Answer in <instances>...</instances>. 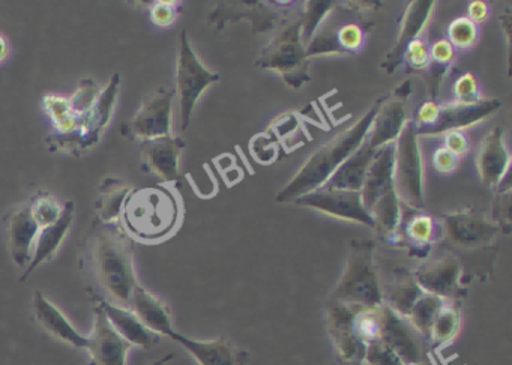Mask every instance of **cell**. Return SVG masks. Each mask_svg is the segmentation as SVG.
<instances>
[{
  "mask_svg": "<svg viewBox=\"0 0 512 365\" xmlns=\"http://www.w3.org/2000/svg\"><path fill=\"white\" fill-rule=\"evenodd\" d=\"M257 65L280 74L284 82L295 91L310 82L307 47L302 41L301 22L292 23L278 32L274 40L263 49Z\"/></svg>",
  "mask_w": 512,
  "mask_h": 365,
  "instance_id": "obj_4",
  "label": "cell"
},
{
  "mask_svg": "<svg viewBox=\"0 0 512 365\" xmlns=\"http://www.w3.org/2000/svg\"><path fill=\"white\" fill-rule=\"evenodd\" d=\"M443 304H445V299L422 292V295L416 299L415 304L412 305L409 313H407L406 317L409 319L410 326H412L418 334L430 335L434 317L437 316Z\"/></svg>",
  "mask_w": 512,
  "mask_h": 365,
  "instance_id": "obj_31",
  "label": "cell"
},
{
  "mask_svg": "<svg viewBox=\"0 0 512 365\" xmlns=\"http://www.w3.org/2000/svg\"><path fill=\"white\" fill-rule=\"evenodd\" d=\"M119 85H121V77L119 74H115L107 88L101 92L95 106L80 118L79 128L74 133L56 134L50 139L53 148L80 154V152L88 151L92 146L97 145L109 124L110 116H112L113 107L118 98Z\"/></svg>",
  "mask_w": 512,
  "mask_h": 365,
  "instance_id": "obj_8",
  "label": "cell"
},
{
  "mask_svg": "<svg viewBox=\"0 0 512 365\" xmlns=\"http://www.w3.org/2000/svg\"><path fill=\"white\" fill-rule=\"evenodd\" d=\"M296 205L313 208L322 214L374 227L373 218L368 214L358 191L320 190L304 194L295 200Z\"/></svg>",
  "mask_w": 512,
  "mask_h": 365,
  "instance_id": "obj_13",
  "label": "cell"
},
{
  "mask_svg": "<svg viewBox=\"0 0 512 365\" xmlns=\"http://www.w3.org/2000/svg\"><path fill=\"white\" fill-rule=\"evenodd\" d=\"M445 148L461 158L469 151V140L463 131H449L445 137Z\"/></svg>",
  "mask_w": 512,
  "mask_h": 365,
  "instance_id": "obj_43",
  "label": "cell"
},
{
  "mask_svg": "<svg viewBox=\"0 0 512 365\" xmlns=\"http://www.w3.org/2000/svg\"><path fill=\"white\" fill-rule=\"evenodd\" d=\"M34 314L37 322L53 337L77 349H88L89 338L80 334L64 313L44 296L43 292H35Z\"/></svg>",
  "mask_w": 512,
  "mask_h": 365,
  "instance_id": "obj_22",
  "label": "cell"
},
{
  "mask_svg": "<svg viewBox=\"0 0 512 365\" xmlns=\"http://www.w3.org/2000/svg\"><path fill=\"white\" fill-rule=\"evenodd\" d=\"M434 5H436L434 0H413V2H410L403 20H401L400 32H398L394 47H392L391 52L382 64L386 73L392 74L400 67L407 46L416 38H419L427 23L430 22Z\"/></svg>",
  "mask_w": 512,
  "mask_h": 365,
  "instance_id": "obj_18",
  "label": "cell"
},
{
  "mask_svg": "<svg viewBox=\"0 0 512 365\" xmlns=\"http://www.w3.org/2000/svg\"><path fill=\"white\" fill-rule=\"evenodd\" d=\"M175 91L161 88L143 101L139 112L125 125L124 133L136 139H158L172 134V112Z\"/></svg>",
  "mask_w": 512,
  "mask_h": 365,
  "instance_id": "obj_11",
  "label": "cell"
},
{
  "mask_svg": "<svg viewBox=\"0 0 512 365\" xmlns=\"http://www.w3.org/2000/svg\"><path fill=\"white\" fill-rule=\"evenodd\" d=\"M100 95V88H98L95 80L83 79L79 86H77V91L70 97V104L73 107L74 113L79 118H82L83 115H86L95 106Z\"/></svg>",
  "mask_w": 512,
  "mask_h": 365,
  "instance_id": "obj_37",
  "label": "cell"
},
{
  "mask_svg": "<svg viewBox=\"0 0 512 365\" xmlns=\"http://www.w3.org/2000/svg\"><path fill=\"white\" fill-rule=\"evenodd\" d=\"M442 221L446 241L464 250L487 247L502 230L499 224L488 220L482 212L470 209L449 212L443 215Z\"/></svg>",
  "mask_w": 512,
  "mask_h": 365,
  "instance_id": "obj_9",
  "label": "cell"
},
{
  "mask_svg": "<svg viewBox=\"0 0 512 365\" xmlns=\"http://www.w3.org/2000/svg\"><path fill=\"white\" fill-rule=\"evenodd\" d=\"M460 272V262L455 257H442L421 266L413 280L422 292L442 299L452 298L461 292Z\"/></svg>",
  "mask_w": 512,
  "mask_h": 365,
  "instance_id": "obj_20",
  "label": "cell"
},
{
  "mask_svg": "<svg viewBox=\"0 0 512 365\" xmlns=\"http://www.w3.org/2000/svg\"><path fill=\"white\" fill-rule=\"evenodd\" d=\"M169 338L185 347L199 365H241V353L224 338L194 340L176 331Z\"/></svg>",
  "mask_w": 512,
  "mask_h": 365,
  "instance_id": "obj_24",
  "label": "cell"
},
{
  "mask_svg": "<svg viewBox=\"0 0 512 365\" xmlns=\"http://www.w3.org/2000/svg\"><path fill=\"white\" fill-rule=\"evenodd\" d=\"M403 61L406 62L407 67L415 71L427 70L430 65V47L427 46L424 40L416 38L415 41L407 46L404 52Z\"/></svg>",
  "mask_w": 512,
  "mask_h": 365,
  "instance_id": "obj_38",
  "label": "cell"
},
{
  "mask_svg": "<svg viewBox=\"0 0 512 365\" xmlns=\"http://www.w3.org/2000/svg\"><path fill=\"white\" fill-rule=\"evenodd\" d=\"M511 154L505 142V130L496 127L482 142L476 157L479 178L484 185L496 188L502 184L503 178L508 175Z\"/></svg>",
  "mask_w": 512,
  "mask_h": 365,
  "instance_id": "obj_19",
  "label": "cell"
},
{
  "mask_svg": "<svg viewBox=\"0 0 512 365\" xmlns=\"http://www.w3.org/2000/svg\"><path fill=\"white\" fill-rule=\"evenodd\" d=\"M394 155V143L377 149L374 154L361 190L362 203L368 214L379 203L398 199L394 184Z\"/></svg>",
  "mask_w": 512,
  "mask_h": 365,
  "instance_id": "obj_16",
  "label": "cell"
},
{
  "mask_svg": "<svg viewBox=\"0 0 512 365\" xmlns=\"http://www.w3.org/2000/svg\"><path fill=\"white\" fill-rule=\"evenodd\" d=\"M488 14H490L488 5L482 2V0H473V2H470L469 8H467V19L475 23L476 26L479 23L485 22L488 19Z\"/></svg>",
  "mask_w": 512,
  "mask_h": 365,
  "instance_id": "obj_45",
  "label": "cell"
},
{
  "mask_svg": "<svg viewBox=\"0 0 512 365\" xmlns=\"http://www.w3.org/2000/svg\"><path fill=\"white\" fill-rule=\"evenodd\" d=\"M29 208H31L32 217H34L35 223L38 224L40 229L55 224L61 218L62 211H64L59 200L55 196L46 193L35 196L29 203Z\"/></svg>",
  "mask_w": 512,
  "mask_h": 365,
  "instance_id": "obj_34",
  "label": "cell"
},
{
  "mask_svg": "<svg viewBox=\"0 0 512 365\" xmlns=\"http://www.w3.org/2000/svg\"><path fill=\"white\" fill-rule=\"evenodd\" d=\"M130 308L140 322L158 335L169 337L173 329L172 314L169 307L154 293L143 286H137L131 296Z\"/></svg>",
  "mask_w": 512,
  "mask_h": 365,
  "instance_id": "obj_26",
  "label": "cell"
},
{
  "mask_svg": "<svg viewBox=\"0 0 512 365\" xmlns=\"http://www.w3.org/2000/svg\"><path fill=\"white\" fill-rule=\"evenodd\" d=\"M355 305L331 301L326 310L329 334L340 353L341 361L346 365H362L367 347L356 337L353 329Z\"/></svg>",
  "mask_w": 512,
  "mask_h": 365,
  "instance_id": "obj_15",
  "label": "cell"
},
{
  "mask_svg": "<svg viewBox=\"0 0 512 365\" xmlns=\"http://www.w3.org/2000/svg\"><path fill=\"white\" fill-rule=\"evenodd\" d=\"M184 140L172 134L142 142V157L145 169L166 181H173L179 175V157L184 149Z\"/></svg>",
  "mask_w": 512,
  "mask_h": 365,
  "instance_id": "obj_21",
  "label": "cell"
},
{
  "mask_svg": "<svg viewBox=\"0 0 512 365\" xmlns=\"http://www.w3.org/2000/svg\"><path fill=\"white\" fill-rule=\"evenodd\" d=\"M403 235H406L407 247L413 256H427L436 239V223L430 215L419 212L407 221Z\"/></svg>",
  "mask_w": 512,
  "mask_h": 365,
  "instance_id": "obj_29",
  "label": "cell"
},
{
  "mask_svg": "<svg viewBox=\"0 0 512 365\" xmlns=\"http://www.w3.org/2000/svg\"><path fill=\"white\" fill-rule=\"evenodd\" d=\"M73 218L74 203L67 202L65 203L61 218L52 226L40 229L37 241H35L34 256H32L31 263H29L25 274H23L22 281L26 280L38 266L55 257V254L61 248L62 242H64L65 236H67L68 230H70L71 224H73Z\"/></svg>",
  "mask_w": 512,
  "mask_h": 365,
  "instance_id": "obj_25",
  "label": "cell"
},
{
  "mask_svg": "<svg viewBox=\"0 0 512 365\" xmlns=\"http://www.w3.org/2000/svg\"><path fill=\"white\" fill-rule=\"evenodd\" d=\"M394 155V184L401 205L424 209V167L415 124L407 122L398 136Z\"/></svg>",
  "mask_w": 512,
  "mask_h": 365,
  "instance_id": "obj_6",
  "label": "cell"
},
{
  "mask_svg": "<svg viewBox=\"0 0 512 365\" xmlns=\"http://www.w3.org/2000/svg\"><path fill=\"white\" fill-rule=\"evenodd\" d=\"M434 169L443 175H449V173L455 172L460 166V157L452 154L446 148L437 149L436 154L433 157Z\"/></svg>",
  "mask_w": 512,
  "mask_h": 365,
  "instance_id": "obj_42",
  "label": "cell"
},
{
  "mask_svg": "<svg viewBox=\"0 0 512 365\" xmlns=\"http://www.w3.org/2000/svg\"><path fill=\"white\" fill-rule=\"evenodd\" d=\"M95 271L98 283L112 299V304L130 307L134 289L139 286L134 269L133 256L124 239L104 230L95 245Z\"/></svg>",
  "mask_w": 512,
  "mask_h": 365,
  "instance_id": "obj_2",
  "label": "cell"
},
{
  "mask_svg": "<svg viewBox=\"0 0 512 365\" xmlns=\"http://www.w3.org/2000/svg\"><path fill=\"white\" fill-rule=\"evenodd\" d=\"M383 100L385 97L377 100L349 130L338 134L326 145L320 146L290 179L289 184L277 194V202H295L304 194L320 190L331 178L332 173L365 142L373 125L374 116L382 106Z\"/></svg>",
  "mask_w": 512,
  "mask_h": 365,
  "instance_id": "obj_1",
  "label": "cell"
},
{
  "mask_svg": "<svg viewBox=\"0 0 512 365\" xmlns=\"http://www.w3.org/2000/svg\"><path fill=\"white\" fill-rule=\"evenodd\" d=\"M334 2H307L305 4L304 19L302 25V41L305 47L313 40L314 34L320 28L326 17L334 11Z\"/></svg>",
  "mask_w": 512,
  "mask_h": 365,
  "instance_id": "obj_35",
  "label": "cell"
},
{
  "mask_svg": "<svg viewBox=\"0 0 512 365\" xmlns=\"http://www.w3.org/2000/svg\"><path fill=\"white\" fill-rule=\"evenodd\" d=\"M169 199L157 188L131 191L121 212L128 232L146 241L166 235L172 227V200Z\"/></svg>",
  "mask_w": 512,
  "mask_h": 365,
  "instance_id": "obj_5",
  "label": "cell"
},
{
  "mask_svg": "<svg viewBox=\"0 0 512 365\" xmlns=\"http://www.w3.org/2000/svg\"><path fill=\"white\" fill-rule=\"evenodd\" d=\"M439 107L436 101H427V103L422 104L421 109L418 110V115H416L415 130H422V128H427L434 124L437 113H439Z\"/></svg>",
  "mask_w": 512,
  "mask_h": 365,
  "instance_id": "obj_44",
  "label": "cell"
},
{
  "mask_svg": "<svg viewBox=\"0 0 512 365\" xmlns=\"http://www.w3.org/2000/svg\"><path fill=\"white\" fill-rule=\"evenodd\" d=\"M40 227L35 223L29 205L22 206L14 212L8 227L11 257L19 266H29L34 256L35 241Z\"/></svg>",
  "mask_w": 512,
  "mask_h": 365,
  "instance_id": "obj_27",
  "label": "cell"
},
{
  "mask_svg": "<svg viewBox=\"0 0 512 365\" xmlns=\"http://www.w3.org/2000/svg\"><path fill=\"white\" fill-rule=\"evenodd\" d=\"M220 80L217 73L209 71L197 58L188 40L187 31L179 37L178 67H176V92L181 106L182 131L190 127L191 116L203 92Z\"/></svg>",
  "mask_w": 512,
  "mask_h": 365,
  "instance_id": "obj_7",
  "label": "cell"
},
{
  "mask_svg": "<svg viewBox=\"0 0 512 365\" xmlns=\"http://www.w3.org/2000/svg\"><path fill=\"white\" fill-rule=\"evenodd\" d=\"M44 106L53 124L58 128V134L74 133L79 128L80 118L71 107L70 97L59 94L46 95Z\"/></svg>",
  "mask_w": 512,
  "mask_h": 365,
  "instance_id": "obj_33",
  "label": "cell"
},
{
  "mask_svg": "<svg viewBox=\"0 0 512 365\" xmlns=\"http://www.w3.org/2000/svg\"><path fill=\"white\" fill-rule=\"evenodd\" d=\"M454 59V47L448 43V40H437L430 47V64L437 67L448 68Z\"/></svg>",
  "mask_w": 512,
  "mask_h": 365,
  "instance_id": "obj_41",
  "label": "cell"
},
{
  "mask_svg": "<svg viewBox=\"0 0 512 365\" xmlns=\"http://www.w3.org/2000/svg\"><path fill=\"white\" fill-rule=\"evenodd\" d=\"M8 55H10V43L4 34H0V64L7 61Z\"/></svg>",
  "mask_w": 512,
  "mask_h": 365,
  "instance_id": "obj_46",
  "label": "cell"
},
{
  "mask_svg": "<svg viewBox=\"0 0 512 365\" xmlns=\"http://www.w3.org/2000/svg\"><path fill=\"white\" fill-rule=\"evenodd\" d=\"M478 41V26L467 17H458L448 26V43L460 50L472 49Z\"/></svg>",
  "mask_w": 512,
  "mask_h": 365,
  "instance_id": "obj_36",
  "label": "cell"
},
{
  "mask_svg": "<svg viewBox=\"0 0 512 365\" xmlns=\"http://www.w3.org/2000/svg\"><path fill=\"white\" fill-rule=\"evenodd\" d=\"M335 10V8H334ZM365 44V31L355 20L341 19L334 11L326 17L307 46V56L358 53Z\"/></svg>",
  "mask_w": 512,
  "mask_h": 365,
  "instance_id": "obj_10",
  "label": "cell"
},
{
  "mask_svg": "<svg viewBox=\"0 0 512 365\" xmlns=\"http://www.w3.org/2000/svg\"><path fill=\"white\" fill-rule=\"evenodd\" d=\"M107 319L112 323L113 328L119 332V335L125 338L131 346L151 347L160 341L161 335L155 334L151 329L146 328L139 317L127 307L112 304L106 299H100L98 302Z\"/></svg>",
  "mask_w": 512,
  "mask_h": 365,
  "instance_id": "obj_28",
  "label": "cell"
},
{
  "mask_svg": "<svg viewBox=\"0 0 512 365\" xmlns=\"http://www.w3.org/2000/svg\"><path fill=\"white\" fill-rule=\"evenodd\" d=\"M94 313V332L88 337L92 365H127L128 352L133 346L113 328L100 305Z\"/></svg>",
  "mask_w": 512,
  "mask_h": 365,
  "instance_id": "obj_17",
  "label": "cell"
},
{
  "mask_svg": "<svg viewBox=\"0 0 512 365\" xmlns=\"http://www.w3.org/2000/svg\"><path fill=\"white\" fill-rule=\"evenodd\" d=\"M373 253L371 239L350 242L346 268L332 292V301L362 308L382 307L383 295L374 269Z\"/></svg>",
  "mask_w": 512,
  "mask_h": 365,
  "instance_id": "obj_3",
  "label": "cell"
},
{
  "mask_svg": "<svg viewBox=\"0 0 512 365\" xmlns=\"http://www.w3.org/2000/svg\"><path fill=\"white\" fill-rule=\"evenodd\" d=\"M131 191L133 188L122 184L118 179L107 178L103 182L100 188L98 211H100V218L104 223H113L121 218L122 206Z\"/></svg>",
  "mask_w": 512,
  "mask_h": 365,
  "instance_id": "obj_30",
  "label": "cell"
},
{
  "mask_svg": "<svg viewBox=\"0 0 512 365\" xmlns=\"http://www.w3.org/2000/svg\"><path fill=\"white\" fill-rule=\"evenodd\" d=\"M502 107V103L496 98L479 100L472 104L452 103L449 106H440L436 121L430 127L416 131V134L424 136H439L449 131H463L464 128L479 124L484 119L490 118Z\"/></svg>",
  "mask_w": 512,
  "mask_h": 365,
  "instance_id": "obj_14",
  "label": "cell"
},
{
  "mask_svg": "<svg viewBox=\"0 0 512 365\" xmlns=\"http://www.w3.org/2000/svg\"><path fill=\"white\" fill-rule=\"evenodd\" d=\"M178 16V4L176 2H169V0L155 2L151 7V11H149L151 22L158 26V28H169V26L175 25Z\"/></svg>",
  "mask_w": 512,
  "mask_h": 365,
  "instance_id": "obj_39",
  "label": "cell"
},
{
  "mask_svg": "<svg viewBox=\"0 0 512 365\" xmlns=\"http://www.w3.org/2000/svg\"><path fill=\"white\" fill-rule=\"evenodd\" d=\"M374 154L376 151L368 145L367 139H365V142L332 173L331 178L322 188L361 193Z\"/></svg>",
  "mask_w": 512,
  "mask_h": 365,
  "instance_id": "obj_23",
  "label": "cell"
},
{
  "mask_svg": "<svg viewBox=\"0 0 512 365\" xmlns=\"http://www.w3.org/2000/svg\"><path fill=\"white\" fill-rule=\"evenodd\" d=\"M454 103L472 104L481 100L479 98L478 80L472 73H466L455 82L454 85Z\"/></svg>",
  "mask_w": 512,
  "mask_h": 365,
  "instance_id": "obj_40",
  "label": "cell"
},
{
  "mask_svg": "<svg viewBox=\"0 0 512 365\" xmlns=\"http://www.w3.org/2000/svg\"><path fill=\"white\" fill-rule=\"evenodd\" d=\"M410 92H412V82L406 80L394 89L391 97H385L383 100L367 136L368 145L374 151L397 142L404 125L407 124L406 106Z\"/></svg>",
  "mask_w": 512,
  "mask_h": 365,
  "instance_id": "obj_12",
  "label": "cell"
},
{
  "mask_svg": "<svg viewBox=\"0 0 512 365\" xmlns=\"http://www.w3.org/2000/svg\"><path fill=\"white\" fill-rule=\"evenodd\" d=\"M461 328V314L457 307L451 304H443L437 316L434 317L428 337L433 341L434 347L446 346L454 341Z\"/></svg>",
  "mask_w": 512,
  "mask_h": 365,
  "instance_id": "obj_32",
  "label": "cell"
},
{
  "mask_svg": "<svg viewBox=\"0 0 512 365\" xmlns=\"http://www.w3.org/2000/svg\"><path fill=\"white\" fill-rule=\"evenodd\" d=\"M170 359H173V355H166L164 358L158 359V361L152 362L151 365H164L166 362H169Z\"/></svg>",
  "mask_w": 512,
  "mask_h": 365,
  "instance_id": "obj_47",
  "label": "cell"
}]
</instances>
